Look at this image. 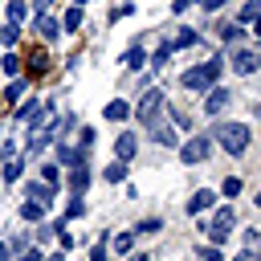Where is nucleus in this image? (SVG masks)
<instances>
[{
    "label": "nucleus",
    "mask_w": 261,
    "mask_h": 261,
    "mask_svg": "<svg viewBox=\"0 0 261 261\" xmlns=\"http://www.w3.org/2000/svg\"><path fill=\"white\" fill-rule=\"evenodd\" d=\"M204 232H208L212 245H220V241L232 232V208H220V212L212 216V224H204Z\"/></svg>",
    "instance_id": "5"
},
{
    "label": "nucleus",
    "mask_w": 261,
    "mask_h": 261,
    "mask_svg": "<svg viewBox=\"0 0 261 261\" xmlns=\"http://www.w3.org/2000/svg\"><path fill=\"white\" fill-rule=\"evenodd\" d=\"M257 249H261V232H257V228H249V232H245V253H253V257H257Z\"/></svg>",
    "instance_id": "21"
},
{
    "label": "nucleus",
    "mask_w": 261,
    "mask_h": 261,
    "mask_svg": "<svg viewBox=\"0 0 261 261\" xmlns=\"http://www.w3.org/2000/svg\"><path fill=\"white\" fill-rule=\"evenodd\" d=\"M49 4H53V0H33V8H37V12H41V16H45V12H49Z\"/></svg>",
    "instance_id": "37"
},
{
    "label": "nucleus",
    "mask_w": 261,
    "mask_h": 261,
    "mask_svg": "<svg viewBox=\"0 0 261 261\" xmlns=\"http://www.w3.org/2000/svg\"><path fill=\"white\" fill-rule=\"evenodd\" d=\"M114 151H118V159L126 163L135 151H139V143H135V135H118V143H114Z\"/></svg>",
    "instance_id": "14"
},
{
    "label": "nucleus",
    "mask_w": 261,
    "mask_h": 261,
    "mask_svg": "<svg viewBox=\"0 0 261 261\" xmlns=\"http://www.w3.org/2000/svg\"><path fill=\"white\" fill-rule=\"evenodd\" d=\"M20 216H24V220H41V216H45V204H41V200H24V204H20Z\"/></svg>",
    "instance_id": "18"
},
{
    "label": "nucleus",
    "mask_w": 261,
    "mask_h": 261,
    "mask_svg": "<svg viewBox=\"0 0 261 261\" xmlns=\"http://www.w3.org/2000/svg\"><path fill=\"white\" fill-rule=\"evenodd\" d=\"M130 245H135V237H130V232H122V237H114V249H118V253H130Z\"/></svg>",
    "instance_id": "28"
},
{
    "label": "nucleus",
    "mask_w": 261,
    "mask_h": 261,
    "mask_svg": "<svg viewBox=\"0 0 261 261\" xmlns=\"http://www.w3.org/2000/svg\"><path fill=\"white\" fill-rule=\"evenodd\" d=\"M151 139H155L159 147H179L175 130H171V126H163V122H155V126H151Z\"/></svg>",
    "instance_id": "12"
},
{
    "label": "nucleus",
    "mask_w": 261,
    "mask_h": 261,
    "mask_svg": "<svg viewBox=\"0 0 261 261\" xmlns=\"http://www.w3.org/2000/svg\"><path fill=\"white\" fill-rule=\"evenodd\" d=\"M24 65H29V73H37V77H41V73L49 69V57L37 49V53H29V61H24Z\"/></svg>",
    "instance_id": "17"
},
{
    "label": "nucleus",
    "mask_w": 261,
    "mask_h": 261,
    "mask_svg": "<svg viewBox=\"0 0 261 261\" xmlns=\"http://www.w3.org/2000/svg\"><path fill=\"white\" fill-rule=\"evenodd\" d=\"M228 102H232V94H228L224 86H212V90H208V98H204V110H208V114H220Z\"/></svg>",
    "instance_id": "8"
},
{
    "label": "nucleus",
    "mask_w": 261,
    "mask_h": 261,
    "mask_svg": "<svg viewBox=\"0 0 261 261\" xmlns=\"http://www.w3.org/2000/svg\"><path fill=\"white\" fill-rule=\"evenodd\" d=\"M257 204H261V192H257Z\"/></svg>",
    "instance_id": "44"
},
{
    "label": "nucleus",
    "mask_w": 261,
    "mask_h": 261,
    "mask_svg": "<svg viewBox=\"0 0 261 261\" xmlns=\"http://www.w3.org/2000/svg\"><path fill=\"white\" fill-rule=\"evenodd\" d=\"M220 192H224V196H237V192H241V179H237V175H232V179H224V188H220Z\"/></svg>",
    "instance_id": "34"
},
{
    "label": "nucleus",
    "mask_w": 261,
    "mask_h": 261,
    "mask_svg": "<svg viewBox=\"0 0 261 261\" xmlns=\"http://www.w3.org/2000/svg\"><path fill=\"white\" fill-rule=\"evenodd\" d=\"M253 33H257V37H261V12H257V16H253Z\"/></svg>",
    "instance_id": "39"
},
{
    "label": "nucleus",
    "mask_w": 261,
    "mask_h": 261,
    "mask_svg": "<svg viewBox=\"0 0 261 261\" xmlns=\"http://www.w3.org/2000/svg\"><path fill=\"white\" fill-rule=\"evenodd\" d=\"M257 65H261V53L257 49H237L232 53V69L237 73H257Z\"/></svg>",
    "instance_id": "6"
},
{
    "label": "nucleus",
    "mask_w": 261,
    "mask_h": 261,
    "mask_svg": "<svg viewBox=\"0 0 261 261\" xmlns=\"http://www.w3.org/2000/svg\"><path fill=\"white\" fill-rule=\"evenodd\" d=\"M29 16V8H24V0H8V24H20Z\"/></svg>",
    "instance_id": "19"
},
{
    "label": "nucleus",
    "mask_w": 261,
    "mask_h": 261,
    "mask_svg": "<svg viewBox=\"0 0 261 261\" xmlns=\"http://www.w3.org/2000/svg\"><path fill=\"white\" fill-rule=\"evenodd\" d=\"M0 261H8V245L4 241H0Z\"/></svg>",
    "instance_id": "40"
},
{
    "label": "nucleus",
    "mask_w": 261,
    "mask_h": 261,
    "mask_svg": "<svg viewBox=\"0 0 261 261\" xmlns=\"http://www.w3.org/2000/svg\"><path fill=\"white\" fill-rule=\"evenodd\" d=\"M16 175H20V159H8L4 163V179H16Z\"/></svg>",
    "instance_id": "31"
},
{
    "label": "nucleus",
    "mask_w": 261,
    "mask_h": 261,
    "mask_svg": "<svg viewBox=\"0 0 261 261\" xmlns=\"http://www.w3.org/2000/svg\"><path fill=\"white\" fill-rule=\"evenodd\" d=\"M0 102H4V98H0Z\"/></svg>",
    "instance_id": "46"
},
{
    "label": "nucleus",
    "mask_w": 261,
    "mask_h": 261,
    "mask_svg": "<svg viewBox=\"0 0 261 261\" xmlns=\"http://www.w3.org/2000/svg\"><path fill=\"white\" fill-rule=\"evenodd\" d=\"M41 261H65V257H61V253H53V257H41Z\"/></svg>",
    "instance_id": "42"
},
{
    "label": "nucleus",
    "mask_w": 261,
    "mask_h": 261,
    "mask_svg": "<svg viewBox=\"0 0 261 261\" xmlns=\"http://www.w3.org/2000/svg\"><path fill=\"white\" fill-rule=\"evenodd\" d=\"M77 24H82V8H69V12H65V29H69V33H73V29H77Z\"/></svg>",
    "instance_id": "26"
},
{
    "label": "nucleus",
    "mask_w": 261,
    "mask_h": 261,
    "mask_svg": "<svg viewBox=\"0 0 261 261\" xmlns=\"http://www.w3.org/2000/svg\"><path fill=\"white\" fill-rule=\"evenodd\" d=\"M232 261H257V257H253V253H241V257H232Z\"/></svg>",
    "instance_id": "41"
},
{
    "label": "nucleus",
    "mask_w": 261,
    "mask_h": 261,
    "mask_svg": "<svg viewBox=\"0 0 261 261\" xmlns=\"http://www.w3.org/2000/svg\"><path fill=\"white\" fill-rule=\"evenodd\" d=\"M102 114H106V122H122V118L130 114V102H126V98H114V102H110Z\"/></svg>",
    "instance_id": "11"
},
{
    "label": "nucleus",
    "mask_w": 261,
    "mask_h": 261,
    "mask_svg": "<svg viewBox=\"0 0 261 261\" xmlns=\"http://www.w3.org/2000/svg\"><path fill=\"white\" fill-rule=\"evenodd\" d=\"M86 184H90V167L82 163V167H69V192L73 196H82L86 192Z\"/></svg>",
    "instance_id": "10"
},
{
    "label": "nucleus",
    "mask_w": 261,
    "mask_h": 261,
    "mask_svg": "<svg viewBox=\"0 0 261 261\" xmlns=\"http://www.w3.org/2000/svg\"><path fill=\"white\" fill-rule=\"evenodd\" d=\"M77 4H86V0H77Z\"/></svg>",
    "instance_id": "45"
},
{
    "label": "nucleus",
    "mask_w": 261,
    "mask_h": 261,
    "mask_svg": "<svg viewBox=\"0 0 261 261\" xmlns=\"http://www.w3.org/2000/svg\"><path fill=\"white\" fill-rule=\"evenodd\" d=\"M216 37H220L224 45H237L245 33H241V24H232V20H228V24H220V29H216Z\"/></svg>",
    "instance_id": "15"
},
{
    "label": "nucleus",
    "mask_w": 261,
    "mask_h": 261,
    "mask_svg": "<svg viewBox=\"0 0 261 261\" xmlns=\"http://www.w3.org/2000/svg\"><path fill=\"white\" fill-rule=\"evenodd\" d=\"M192 41H196V29H179V37H175V45L184 49V45H192Z\"/></svg>",
    "instance_id": "30"
},
{
    "label": "nucleus",
    "mask_w": 261,
    "mask_h": 261,
    "mask_svg": "<svg viewBox=\"0 0 261 261\" xmlns=\"http://www.w3.org/2000/svg\"><path fill=\"white\" fill-rule=\"evenodd\" d=\"M212 204H216V192H208V188H200V192H196V196L188 200V212L196 216V212H208Z\"/></svg>",
    "instance_id": "9"
},
{
    "label": "nucleus",
    "mask_w": 261,
    "mask_h": 261,
    "mask_svg": "<svg viewBox=\"0 0 261 261\" xmlns=\"http://www.w3.org/2000/svg\"><path fill=\"white\" fill-rule=\"evenodd\" d=\"M159 228H163V224H159V220H143V224H139V228H135V232H159Z\"/></svg>",
    "instance_id": "35"
},
{
    "label": "nucleus",
    "mask_w": 261,
    "mask_h": 261,
    "mask_svg": "<svg viewBox=\"0 0 261 261\" xmlns=\"http://www.w3.org/2000/svg\"><path fill=\"white\" fill-rule=\"evenodd\" d=\"M0 69H4V73H16V69H20V57H16V53H4Z\"/></svg>",
    "instance_id": "24"
},
{
    "label": "nucleus",
    "mask_w": 261,
    "mask_h": 261,
    "mask_svg": "<svg viewBox=\"0 0 261 261\" xmlns=\"http://www.w3.org/2000/svg\"><path fill=\"white\" fill-rule=\"evenodd\" d=\"M57 163H65V167H82V163H90V151H82V147H65V143H57Z\"/></svg>",
    "instance_id": "7"
},
{
    "label": "nucleus",
    "mask_w": 261,
    "mask_h": 261,
    "mask_svg": "<svg viewBox=\"0 0 261 261\" xmlns=\"http://www.w3.org/2000/svg\"><path fill=\"white\" fill-rule=\"evenodd\" d=\"M41 179H45L49 188H57V163H45V167H41Z\"/></svg>",
    "instance_id": "25"
},
{
    "label": "nucleus",
    "mask_w": 261,
    "mask_h": 261,
    "mask_svg": "<svg viewBox=\"0 0 261 261\" xmlns=\"http://www.w3.org/2000/svg\"><path fill=\"white\" fill-rule=\"evenodd\" d=\"M102 241H106V237H98V245L90 249V261H106V245H102Z\"/></svg>",
    "instance_id": "32"
},
{
    "label": "nucleus",
    "mask_w": 261,
    "mask_h": 261,
    "mask_svg": "<svg viewBox=\"0 0 261 261\" xmlns=\"http://www.w3.org/2000/svg\"><path fill=\"white\" fill-rule=\"evenodd\" d=\"M24 196H29V200H41L45 208L53 204V188H49L45 179H37V184H29V192H24Z\"/></svg>",
    "instance_id": "13"
},
{
    "label": "nucleus",
    "mask_w": 261,
    "mask_h": 261,
    "mask_svg": "<svg viewBox=\"0 0 261 261\" xmlns=\"http://www.w3.org/2000/svg\"><path fill=\"white\" fill-rule=\"evenodd\" d=\"M37 33H41V37H45V41H53V37H57V33H61V24H57V20H53V16H41V20H37Z\"/></svg>",
    "instance_id": "16"
},
{
    "label": "nucleus",
    "mask_w": 261,
    "mask_h": 261,
    "mask_svg": "<svg viewBox=\"0 0 261 261\" xmlns=\"http://www.w3.org/2000/svg\"><path fill=\"white\" fill-rule=\"evenodd\" d=\"M196 257H200V261H224V257H220V253H216V245H204V249H200V253H196Z\"/></svg>",
    "instance_id": "29"
},
{
    "label": "nucleus",
    "mask_w": 261,
    "mask_h": 261,
    "mask_svg": "<svg viewBox=\"0 0 261 261\" xmlns=\"http://www.w3.org/2000/svg\"><path fill=\"white\" fill-rule=\"evenodd\" d=\"M212 139H216L228 155H241V151L249 147V126H245V122H216V126H212Z\"/></svg>",
    "instance_id": "1"
},
{
    "label": "nucleus",
    "mask_w": 261,
    "mask_h": 261,
    "mask_svg": "<svg viewBox=\"0 0 261 261\" xmlns=\"http://www.w3.org/2000/svg\"><path fill=\"white\" fill-rule=\"evenodd\" d=\"M102 175H106V179H110V184H118V179H126V163H122V159H118V163H110V167H106V171H102Z\"/></svg>",
    "instance_id": "20"
},
{
    "label": "nucleus",
    "mask_w": 261,
    "mask_h": 261,
    "mask_svg": "<svg viewBox=\"0 0 261 261\" xmlns=\"http://www.w3.org/2000/svg\"><path fill=\"white\" fill-rule=\"evenodd\" d=\"M16 261H41V253H37V249H24V253H20Z\"/></svg>",
    "instance_id": "36"
},
{
    "label": "nucleus",
    "mask_w": 261,
    "mask_h": 261,
    "mask_svg": "<svg viewBox=\"0 0 261 261\" xmlns=\"http://www.w3.org/2000/svg\"><path fill=\"white\" fill-rule=\"evenodd\" d=\"M216 77H220V57H212V61H204V65H196V69H188L179 82H184L188 90H212V86H216Z\"/></svg>",
    "instance_id": "2"
},
{
    "label": "nucleus",
    "mask_w": 261,
    "mask_h": 261,
    "mask_svg": "<svg viewBox=\"0 0 261 261\" xmlns=\"http://www.w3.org/2000/svg\"><path fill=\"white\" fill-rule=\"evenodd\" d=\"M208 151H212V139H208V135H196V139H188V143L179 147V159H184V163H204Z\"/></svg>",
    "instance_id": "4"
},
{
    "label": "nucleus",
    "mask_w": 261,
    "mask_h": 261,
    "mask_svg": "<svg viewBox=\"0 0 261 261\" xmlns=\"http://www.w3.org/2000/svg\"><path fill=\"white\" fill-rule=\"evenodd\" d=\"M159 106H163V90H147V94L139 98V106H135V118H139L143 126H155V122H159Z\"/></svg>",
    "instance_id": "3"
},
{
    "label": "nucleus",
    "mask_w": 261,
    "mask_h": 261,
    "mask_svg": "<svg viewBox=\"0 0 261 261\" xmlns=\"http://www.w3.org/2000/svg\"><path fill=\"white\" fill-rule=\"evenodd\" d=\"M167 57H171V49H167V45H163V49H159V53H155V57H151V65H159V69H163V65H167Z\"/></svg>",
    "instance_id": "33"
},
{
    "label": "nucleus",
    "mask_w": 261,
    "mask_h": 261,
    "mask_svg": "<svg viewBox=\"0 0 261 261\" xmlns=\"http://www.w3.org/2000/svg\"><path fill=\"white\" fill-rule=\"evenodd\" d=\"M20 94H24V82H12V86H8V90H4V102H16V98H20Z\"/></svg>",
    "instance_id": "27"
},
{
    "label": "nucleus",
    "mask_w": 261,
    "mask_h": 261,
    "mask_svg": "<svg viewBox=\"0 0 261 261\" xmlns=\"http://www.w3.org/2000/svg\"><path fill=\"white\" fill-rule=\"evenodd\" d=\"M122 65H130V69H139L143 65V49L135 45V49H126V57H122Z\"/></svg>",
    "instance_id": "23"
},
{
    "label": "nucleus",
    "mask_w": 261,
    "mask_h": 261,
    "mask_svg": "<svg viewBox=\"0 0 261 261\" xmlns=\"http://www.w3.org/2000/svg\"><path fill=\"white\" fill-rule=\"evenodd\" d=\"M130 261H151V257H143V253H135V257H130Z\"/></svg>",
    "instance_id": "43"
},
{
    "label": "nucleus",
    "mask_w": 261,
    "mask_h": 261,
    "mask_svg": "<svg viewBox=\"0 0 261 261\" xmlns=\"http://www.w3.org/2000/svg\"><path fill=\"white\" fill-rule=\"evenodd\" d=\"M16 37H20L16 24H0V45H16Z\"/></svg>",
    "instance_id": "22"
},
{
    "label": "nucleus",
    "mask_w": 261,
    "mask_h": 261,
    "mask_svg": "<svg viewBox=\"0 0 261 261\" xmlns=\"http://www.w3.org/2000/svg\"><path fill=\"white\" fill-rule=\"evenodd\" d=\"M200 4H204V8H208V12H216V8H220V4H224V0H200Z\"/></svg>",
    "instance_id": "38"
}]
</instances>
